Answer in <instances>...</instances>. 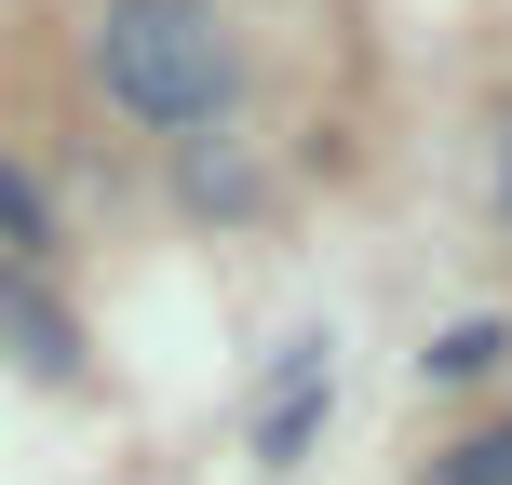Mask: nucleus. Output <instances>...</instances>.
Instances as JSON below:
<instances>
[{"label":"nucleus","instance_id":"obj_1","mask_svg":"<svg viewBox=\"0 0 512 485\" xmlns=\"http://www.w3.org/2000/svg\"><path fill=\"white\" fill-rule=\"evenodd\" d=\"M81 54H95L108 108H135V122H162V135L216 122V108L243 95V41H230L216 0H95Z\"/></svg>","mask_w":512,"mask_h":485},{"label":"nucleus","instance_id":"obj_2","mask_svg":"<svg viewBox=\"0 0 512 485\" xmlns=\"http://www.w3.org/2000/svg\"><path fill=\"white\" fill-rule=\"evenodd\" d=\"M324 391H337V337H297V351L270 364V391H256V472H297V459H310Z\"/></svg>","mask_w":512,"mask_h":485},{"label":"nucleus","instance_id":"obj_3","mask_svg":"<svg viewBox=\"0 0 512 485\" xmlns=\"http://www.w3.org/2000/svg\"><path fill=\"white\" fill-rule=\"evenodd\" d=\"M0 351H14L41 391H68V378H81V324L54 310V283H41V270H0Z\"/></svg>","mask_w":512,"mask_h":485},{"label":"nucleus","instance_id":"obj_4","mask_svg":"<svg viewBox=\"0 0 512 485\" xmlns=\"http://www.w3.org/2000/svg\"><path fill=\"white\" fill-rule=\"evenodd\" d=\"M41 243H54L41 176H27V162H0V270H41Z\"/></svg>","mask_w":512,"mask_h":485},{"label":"nucleus","instance_id":"obj_5","mask_svg":"<svg viewBox=\"0 0 512 485\" xmlns=\"http://www.w3.org/2000/svg\"><path fill=\"white\" fill-rule=\"evenodd\" d=\"M176 189H189L203 216H256V162L230 149V135H216V149H189V162H176Z\"/></svg>","mask_w":512,"mask_h":485},{"label":"nucleus","instance_id":"obj_6","mask_svg":"<svg viewBox=\"0 0 512 485\" xmlns=\"http://www.w3.org/2000/svg\"><path fill=\"white\" fill-rule=\"evenodd\" d=\"M499 351H512V324H445L432 351H418V378H445V391H459V378H486Z\"/></svg>","mask_w":512,"mask_h":485},{"label":"nucleus","instance_id":"obj_7","mask_svg":"<svg viewBox=\"0 0 512 485\" xmlns=\"http://www.w3.org/2000/svg\"><path fill=\"white\" fill-rule=\"evenodd\" d=\"M418 485H512V432H472V445H445Z\"/></svg>","mask_w":512,"mask_h":485},{"label":"nucleus","instance_id":"obj_8","mask_svg":"<svg viewBox=\"0 0 512 485\" xmlns=\"http://www.w3.org/2000/svg\"><path fill=\"white\" fill-rule=\"evenodd\" d=\"M499 216H512V149H499Z\"/></svg>","mask_w":512,"mask_h":485}]
</instances>
